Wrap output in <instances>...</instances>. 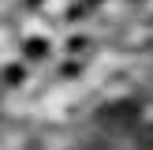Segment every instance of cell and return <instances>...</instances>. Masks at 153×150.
I'll list each match as a JSON object with an SVG mask.
<instances>
[]
</instances>
